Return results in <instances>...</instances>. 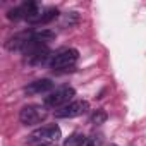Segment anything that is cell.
Segmentation results:
<instances>
[{
  "label": "cell",
  "mask_w": 146,
  "mask_h": 146,
  "mask_svg": "<svg viewBox=\"0 0 146 146\" xmlns=\"http://www.w3.org/2000/svg\"><path fill=\"white\" fill-rule=\"evenodd\" d=\"M76 91L74 88L70 86H62L58 90H55L53 93H50L46 98H45V105L50 107V108H62L65 105H69L72 102V98H74Z\"/></svg>",
  "instance_id": "1"
},
{
  "label": "cell",
  "mask_w": 146,
  "mask_h": 146,
  "mask_svg": "<svg viewBox=\"0 0 146 146\" xmlns=\"http://www.w3.org/2000/svg\"><path fill=\"white\" fill-rule=\"evenodd\" d=\"M46 108L41 105H26L23 107V110L19 112V120L24 125H35V124H41L46 119Z\"/></svg>",
  "instance_id": "2"
},
{
  "label": "cell",
  "mask_w": 146,
  "mask_h": 146,
  "mask_svg": "<svg viewBox=\"0 0 146 146\" xmlns=\"http://www.w3.org/2000/svg\"><path fill=\"white\" fill-rule=\"evenodd\" d=\"M79 58V52L76 48H64L60 52H57L55 55H52L50 58V67L52 69H67L72 67Z\"/></svg>",
  "instance_id": "3"
},
{
  "label": "cell",
  "mask_w": 146,
  "mask_h": 146,
  "mask_svg": "<svg viewBox=\"0 0 146 146\" xmlns=\"http://www.w3.org/2000/svg\"><path fill=\"white\" fill-rule=\"evenodd\" d=\"M60 137H62V132L58 125H46V127H40L35 132H31L28 139L29 143L43 144V143H57Z\"/></svg>",
  "instance_id": "4"
},
{
  "label": "cell",
  "mask_w": 146,
  "mask_h": 146,
  "mask_svg": "<svg viewBox=\"0 0 146 146\" xmlns=\"http://www.w3.org/2000/svg\"><path fill=\"white\" fill-rule=\"evenodd\" d=\"M88 108H90V105H88V102H84V100L70 102L69 105L58 108V110L55 112V117H58V119H74V117H79V115L86 113Z\"/></svg>",
  "instance_id": "5"
},
{
  "label": "cell",
  "mask_w": 146,
  "mask_h": 146,
  "mask_svg": "<svg viewBox=\"0 0 146 146\" xmlns=\"http://www.w3.org/2000/svg\"><path fill=\"white\" fill-rule=\"evenodd\" d=\"M33 36H35V33H33V31H21V33H17V35L11 36V38L7 40L5 48H7V50H11V52L24 50V48L29 45V41L33 40Z\"/></svg>",
  "instance_id": "6"
},
{
  "label": "cell",
  "mask_w": 146,
  "mask_h": 146,
  "mask_svg": "<svg viewBox=\"0 0 146 146\" xmlns=\"http://www.w3.org/2000/svg\"><path fill=\"white\" fill-rule=\"evenodd\" d=\"M52 88H53V83H52L50 79H38V81H35V83H29V84L24 88V91H26L28 95H41V93L50 91Z\"/></svg>",
  "instance_id": "7"
},
{
  "label": "cell",
  "mask_w": 146,
  "mask_h": 146,
  "mask_svg": "<svg viewBox=\"0 0 146 146\" xmlns=\"http://www.w3.org/2000/svg\"><path fill=\"white\" fill-rule=\"evenodd\" d=\"M84 137L86 136H83V134H70L65 141H64V146H81V143L84 141Z\"/></svg>",
  "instance_id": "8"
},
{
  "label": "cell",
  "mask_w": 146,
  "mask_h": 146,
  "mask_svg": "<svg viewBox=\"0 0 146 146\" xmlns=\"http://www.w3.org/2000/svg\"><path fill=\"white\" fill-rule=\"evenodd\" d=\"M57 16H58V11H57V9H46V11H43L41 19H40V23H38V24H46V23L53 21Z\"/></svg>",
  "instance_id": "9"
},
{
  "label": "cell",
  "mask_w": 146,
  "mask_h": 146,
  "mask_svg": "<svg viewBox=\"0 0 146 146\" xmlns=\"http://www.w3.org/2000/svg\"><path fill=\"white\" fill-rule=\"evenodd\" d=\"M105 120H107V112H105V110H96V112H93V115H91V122H93V124L100 125V124H103Z\"/></svg>",
  "instance_id": "10"
},
{
  "label": "cell",
  "mask_w": 146,
  "mask_h": 146,
  "mask_svg": "<svg viewBox=\"0 0 146 146\" xmlns=\"http://www.w3.org/2000/svg\"><path fill=\"white\" fill-rule=\"evenodd\" d=\"M81 146H100V141H96L93 137H84V141L81 143Z\"/></svg>",
  "instance_id": "11"
},
{
  "label": "cell",
  "mask_w": 146,
  "mask_h": 146,
  "mask_svg": "<svg viewBox=\"0 0 146 146\" xmlns=\"http://www.w3.org/2000/svg\"><path fill=\"white\" fill-rule=\"evenodd\" d=\"M40 146H55V143H43V144H40Z\"/></svg>",
  "instance_id": "12"
}]
</instances>
